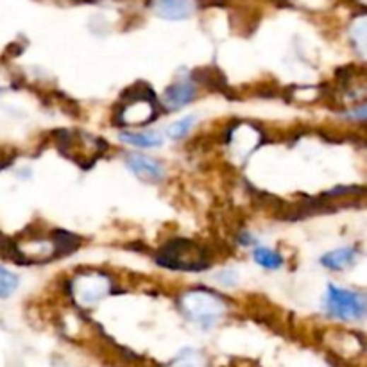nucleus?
<instances>
[{
	"instance_id": "nucleus-11",
	"label": "nucleus",
	"mask_w": 367,
	"mask_h": 367,
	"mask_svg": "<svg viewBox=\"0 0 367 367\" xmlns=\"http://www.w3.org/2000/svg\"><path fill=\"white\" fill-rule=\"evenodd\" d=\"M252 257H255V262L264 269H272L274 271V269H279L284 265L281 255H278V252L269 247H258L257 251L252 252Z\"/></svg>"
},
{
	"instance_id": "nucleus-10",
	"label": "nucleus",
	"mask_w": 367,
	"mask_h": 367,
	"mask_svg": "<svg viewBox=\"0 0 367 367\" xmlns=\"http://www.w3.org/2000/svg\"><path fill=\"white\" fill-rule=\"evenodd\" d=\"M0 257L6 258V260H11L15 264H27L25 257H23L22 249H20L18 242H15L13 238L6 237L4 233H0Z\"/></svg>"
},
{
	"instance_id": "nucleus-9",
	"label": "nucleus",
	"mask_w": 367,
	"mask_h": 367,
	"mask_svg": "<svg viewBox=\"0 0 367 367\" xmlns=\"http://www.w3.org/2000/svg\"><path fill=\"white\" fill-rule=\"evenodd\" d=\"M120 140L129 146L142 147V149H153V147H160L163 144V138L156 133V131H149V133H120Z\"/></svg>"
},
{
	"instance_id": "nucleus-1",
	"label": "nucleus",
	"mask_w": 367,
	"mask_h": 367,
	"mask_svg": "<svg viewBox=\"0 0 367 367\" xmlns=\"http://www.w3.org/2000/svg\"><path fill=\"white\" fill-rule=\"evenodd\" d=\"M154 258L161 267L187 272H201L211 264L210 252L206 251V247L194 240H187V238L168 240L167 244L161 245Z\"/></svg>"
},
{
	"instance_id": "nucleus-5",
	"label": "nucleus",
	"mask_w": 367,
	"mask_h": 367,
	"mask_svg": "<svg viewBox=\"0 0 367 367\" xmlns=\"http://www.w3.org/2000/svg\"><path fill=\"white\" fill-rule=\"evenodd\" d=\"M126 165L131 174L144 183H160L165 177L163 165L144 154H127Z\"/></svg>"
},
{
	"instance_id": "nucleus-15",
	"label": "nucleus",
	"mask_w": 367,
	"mask_h": 367,
	"mask_svg": "<svg viewBox=\"0 0 367 367\" xmlns=\"http://www.w3.org/2000/svg\"><path fill=\"white\" fill-rule=\"evenodd\" d=\"M74 2H95V0H74Z\"/></svg>"
},
{
	"instance_id": "nucleus-8",
	"label": "nucleus",
	"mask_w": 367,
	"mask_h": 367,
	"mask_svg": "<svg viewBox=\"0 0 367 367\" xmlns=\"http://www.w3.org/2000/svg\"><path fill=\"white\" fill-rule=\"evenodd\" d=\"M356 260V249L355 247H341L335 251L326 252L321 258V264L330 271H342L349 267Z\"/></svg>"
},
{
	"instance_id": "nucleus-4",
	"label": "nucleus",
	"mask_w": 367,
	"mask_h": 367,
	"mask_svg": "<svg viewBox=\"0 0 367 367\" xmlns=\"http://www.w3.org/2000/svg\"><path fill=\"white\" fill-rule=\"evenodd\" d=\"M111 279L110 276L99 271H88L77 276L70 284V292L72 298L79 305L92 306L99 303L104 296L110 294Z\"/></svg>"
},
{
	"instance_id": "nucleus-14",
	"label": "nucleus",
	"mask_w": 367,
	"mask_h": 367,
	"mask_svg": "<svg viewBox=\"0 0 367 367\" xmlns=\"http://www.w3.org/2000/svg\"><path fill=\"white\" fill-rule=\"evenodd\" d=\"M195 120H197V117L195 115H188V117H183V119L176 120V122L168 126L167 134L173 138V140H181V138H185L188 133H190Z\"/></svg>"
},
{
	"instance_id": "nucleus-2",
	"label": "nucleus",
	"mask_w": 367,
	"mask_h": 367,
	"mask_svg": "<svg viewBox=\"0 0 367 367\" xmlns=\"http://www.w3.org/2000/svg\"><path fill=\"white\" fill-rule=\"evenodd\" d=\"M180 308L190 321L211 328L215 321L221 319L226 312V303L221 296L206 289H195V291L185 292L180 298Z\"/></svg>"
},
{
	"instance_id": "nucleus-7",
	"label": "nucleus",
	"mask_w": 367,
	"mask_h": 367,
	"mask_svg": "<svg viewBox=\"0 0 367 367\" xmlns=\"http://www.w3.org/2000/svg\"><path fill=\"white\" fill-rule=\"evenodd\" d=\"M195 97V86L190 83V81H177V83L170 84L167 90L163 92V97H161V103L167 110L170 111H177L181 107L188 106V104L194 100Z\"/></svg>"
},
{
	"instance_id": "nucleus-12",
	"label": "nucleus",
	"mask_w": 367,
	"mask_h": 367,
	"mask_svg": "<svg viewBox=\"0 0 367 367\" xmlns=\"http://www.w3.org/2000/svg\"><path fill=\"white\" fill-rule=\"evenodd\" d=\"M206 360L201 355V351L195 349H183L173 362L168 363V367H204Z\"/></svg>"
},
{
	"instance_id": "nucleus-3",
	"label": "nucleus",
	"mask_w": 367,
	"mask_h": 367,
	"mask_svg": "<svg viewBox=\"0 0 367 367\" xmlns=\"http://www.w3.org/2000/svg\"><path fill=\"white\" fill-rule=\"evenodd\" d=\"M326 310L341 321H362L366 318V296L330 285Z\"/></svg>"
},
{
	"instance_id": "nucleus-6",
	"label": "nucleus",
	"mask_w": 367,
	"mask_h": 367,
	"mask_svg": "<svg viewBox=\"0 0 367 367\" xmlns=\"http://www.w3.org/2000/svg\"><path fill=\"white\" fill-rule=\"evenodd\" d=\"M149 8L160 18L187 20L195 11V0H149Z\"/></svg>"
},
{
	"instance_id": "nucleus-13",
	"label": "nucleus",
	"mask_w": 367,
	"mask_h": 367,
	"mask_svg": "<svg viewBox=\"0 0 367 367\" xmlns=\"http://www.w3.org/2000/svg\"><path fill=\"white\" fill-rule=\"evenodd\" d=\"M18 284L20 279L15 272L8 271L6 267H0V299H6L15 294Z\"/></svg>"
}]
</instances>
